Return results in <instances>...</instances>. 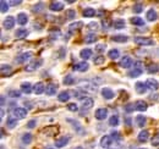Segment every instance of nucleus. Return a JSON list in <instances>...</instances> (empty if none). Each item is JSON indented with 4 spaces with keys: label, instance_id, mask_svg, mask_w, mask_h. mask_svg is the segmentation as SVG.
<instances>
[{
    "label": "nucleus",
    "instance_id": "1",
    "mask_svg": "<svg viewBox=\"0 0 159 149\" xmlns=\"http://www.w3.org/2000/svg\"><path fill=\"white\" fill-rule=\"evenodd\" d=\"M42 64H43V60H42V59H36V60H33L32 62H30V64L25 67V70H26L27 72H33V71H36L37 69H39L40 66H42Z\"/></svg>",
    "mask_w": 159,
    "mask_h": 149
},
{
    "label": "nucleus",
    "instance_id": "2",
    "mask_svg": "<svg viewBox=\"0 0 159 149\" xmlns=\"http://www.w3.org/2000/svg\"><path fill=\"white\" fill-rule=\"evenodd\" d=\"M12 116L15 119H17V120H22V119H25L27 116V110L25 108H15L12 110Z\"/></svg>",
    "mask_w": 159,
    "mask_h": 149
},
{
    "label": "nucleus",
    "instance_id": "3",
    "mask_svg": "<svg viewBox=\"0 0 159 149\" xmlns=\"http://www.w3.org/2000/svg\"><path fill=\"white\" fill-rule=\"evenodd\" d=\"M32 56H33V53H32V52H26V53L21 54L20 56H17V57L15 59V62H16V64H25V62L28 61Z\"/></svg>",
    "mask_w": 159,
    "mask_h": 149
},
{
    "label": "nucleus",
    "instance_id": "4",
    "mask_svg": "<svg viewBox=\"0 0 159 149\" xmlns=\"http://www.w3.org/2000/svg\"><path fill=\"white\" fill-rule=\"evenodd\" d=\"M135 43L137 45H153L154 42L148 37H136L135 38Z\"/></svg>",
    "mask_w": 159,
    "mask_h": 149
},
{
    "label": "nucleus",
    "instance_id": "5",
    "mask_svg": "<svg viewBox=\"0 0 159 149\" xmlns=\"http://www.w3.org/2000/svg\"><path fill=\"white\" fill-rule=\"evenodd\" d=\"M72 69H74V71H77V72H86V71H88L89 65H88V62H87V61H82V62L76 64Z\"/></svg>",
    "mask_w": 159,
    "mask_h": 149
},
{
    "label": "nucleus",
    "instance_id": "6",
    "mask_svg": "<svg viewBox=\"0 0 159 149\" xmlns=\"http://www.w3.org/2000/svg\"><path fill=\"white\" fill-rule=\"evenodd\" d=\"M146 84H147V88L151 89V91H158L159 89V82L157 81V79H154V78H149V79H147Z\"/></svg>",
    "mask_w": 159,
    "mask_h": 149
},
{
    "label": "nucleus",
    "instance_id": "7",
    "mask_svg": "<svg viewBox=\"0 0 159 149\" xmlns=\"http://www.w3.org/2000/svg\"><path fill=\"white\" fill-rule=\"evenodd\" d=\"M93 105H94V100H93L91 97L84 98V99L82 100V110H89Z\"/></svg>",
    "mask_w": 159,
    "mask_h": 149
},
{
    "label": "nucleus",
    "instance_id": "8",
    "mask_svg": "<svg viewBox=\"0 0 159 149\" xmlns=\"http://www.w3.org/2000/svg\"><path fill=\"white\" fill-rule=\"evenodd\" d=\"M119 65L121 67H124V69H129V67H131V65H132V59H131L130 56L125 55L124 57H121Z\"/></svg>",
    "mask_w": 159,
    "mask_h": 149
},
{
    "label": "nucleus",
    "instance_id": "9",
    "mask_svg": "<svg viewBox=\"0 0 159 149\" xmlns=\"http://www.w3.org/2000/svg\"><path fill=\"white\" fill-rule=\"evenodd\" d=\"M82 27H83V23H82L81 21L74 22V23H71V25L69 26V33H70V34H74L75 32L80 31V29H81Z\"/></svg>",
    "mask_w": 159,
    "mask_h": 149
},
{
    "label": "nucleus",
    "instance_id": "10",
    "mask_svg": "<svg viewBox=\"0 0 159 149\" xmlns=\"http://www.w3.org/2000/svg\"><path fill=\"white\" fill-rule=\"evenodd\" d=\"M107 116H108V110H107L105 108H100V109H98V110L96 111V114H94V117H96L97 120H99V121L105 120Z\"/></svg>",
    "mask_w": 159,
    "mask_h": 149
},
{
    "label": "nucleus",
    "instance_id": "11",
    "mask_svg": "<svg viewBox=\"0 0 159 149\" xmlns=\"http://www.w3.org/2000/svg\"><path fill=\"white\" fill-rule=\"evenodd\" d=\"M111 142H113L111 136H103L100 139V147L102 148H109L111 146Z\"/></svg>",
    "mask_w": 159,
    "mask_h": 149
},
{
    "label": "nucleus",
    "instance_id": "12",
    "mask_svg": "<svg viewBox=\"0 0 159 149\" xmlns=\"http://www.w3.org/2000/svg\"><path fill=\"white\" fill-rule=\"evenodd\" d=\"M81 89L82 91L86 89L87 92H97V86L93 83H89V82H84V84L81 83Z\"/></svg>",
    "mask_w": 159,
    "mask_h": 149
},
{
    "label": "nucleus",
    "instance_id": "13",
    "mask_svg": "<svg viewBox=\"0 0 159 149\" xmlns=\"http://www.w3.org/2000/svg\"><path fill=\"white\" fill-rule=\"evenodd\" d=\"M49 9L52 11H57L58 12V11H61L64 9V4L61 1H52L50 5H49Z\"/></svg>",
    "mask_w": 159,
    "mask_h": 149
},
{
    "label": "nucleus",
    "instance_id": "14",
    "mask_svg": "<svg viewBox=\"0 0 159 149\" xmlns=\"http://www.w3.org/2000/svg\"><path fill=\"white\" fill-rule=\"evenodd\" d=\"M58 91V86L54 83H49L45 86V94L47 95H54Z\"/></svg>",
    "mask_w": 159,
    "mask_h": 149
},
{
    "label": "nucleus",
    "instance_id": "15",
    "mask_svg": "<svg viewBox=\"0 0 159 149\" xmlns=\"http://www.w3.org/2000/svg\"><path fill=\"white\" fill-rule=\"evenodd\" d=\"M102 95H103L104 99L110 100V99H113V98L115 97V93H114L110 88H103V89H102Z\"/></svg>",
    "mask_w": 159,
    "mask_h": 149
},
{
    "label": "nucleus",
    "instance_id": "16",
    "mask_svg": "<svg viewBox=\"0 0 159 149\" xmlns=\"http://www.w3.org/2000/svg\"><path fill=\"white\" fill-rule=\"evenodd\" d=\"M14 26H15V19L12 16H7L4 20V28L11 29V28H14Z\"/></svg>",
    "mask_w": 159,
    "mask_h": 149
},
{
    "label": "nucleus",
    "instance_id": "17",
    "mask_svg": "<svg viewBox=\"0 0 159 149\" xmlns=\"http://www.w3.org/2000/svg\"><path fill=\"white\" fill-rule=\"evenodd\" d=\"M135 89H136V92L139 94H144L147 92V84L146 83H143V82H137L136 84H135Z\"/></svg>",
    "mask_w": 159,
    "mask_h": 149
},
{
    "label": "nucleus",
    "instance_id": "18",
    "mask_svg": "<svg viewBox=\"0 0 159 149\" xmlns=\"http://www.w3.org/2000/svg\"><path fill=\"white\" fill-rule=\"evenodd\" d=\"M69 141H70V137H67V136L66 137H61V138L55 141V147L57 148H62L69 143Z\"/></svg>",
    "mask_w": 159,
    "mask_h": 149
},
{
    "label": "nucleus",
    "instance_id": "19",
    "mask_svg": "<svg viewBox=\"0 0 159 149\" xmlns=\"http://www.w3.org/2000/svg\"><path fill=\"white\" fill-rule=\"evenodd\" d=\"M147 108H148V105H147V103L144 100H137V102H135V109L136 110H139V111H146Z\"/></svg>",
    "mask_w": 159,
    "mask_h": 149
},
{
    "label": "nucleus",
    "instance_id": "20",
    "mask_svg": "<svg viewBox=\"0 0 159 149\" xmlns=\"http://www.w3.org/2000/svg\"><path fill=\"white\" fill-rule=\"evenodd\" d=\"M137 138H139V141L141 142V143H146V142L149 139V132H148L147 130L141 131Z\"/></svg>",
    "mask_w": 159,
    "mask_h": 149
},
{
    "label": "nucleus",
    "instance_id": "21",
    "mask_svg": "<svg viewBox=\"0 0 159 149\" xmlns=\"http://www.w3.org/2000/svg\"><path fill=\"white\" fill-rule=\"evenodd\" d=\"M146 19L148 20V21H151V22L156 21V20L158 19L157 11H156L154 9H151V10H148V11H147V15H146Z\"/></svg>",
    "mask_w": 159,
    "mask_h": 149
},
{
    "label": "nucleus",
    "instance_id": "22",
    "mask_svg": "<svg viewBox=\"0 0 159 149\" xmlns=\"http://www.w3.org/2000/svg\"><path fill=\"white\" fill-rule=\"evenodd\" d=\"M17 23L21 25V26H25L27 22H28V16L25 14V12H20L19 15H17Z\"/></svg>",
    "mask_w": 159,
    "mask_h": 149
},
{
    "label": "nucleus",
    "instance_id": "23",
    "mask_svg": "<svg viewBox=\"0 0 159 149\" xmlns=\"http://www.w3.org/2000/svg\"><path fill=\"white\" fill-rule=\"evenodd\" d=\"M21 91H22L25 94H30L32 91H33V87L31 86L30 82H23V83L21 84Z\"/></svg>",
    "mask_w": 159,
    "mask_h": 149
},
{
    "label": "nucleus",
    "instance_id": "24",
    "mask_svg": "<svg viewBox=\"0 0 159 149\" xmlns=\"http://www.w3.org/2000/svg\"><path fill=\"white\" fill-rule=\"evenodd\" d=\"M80 56L83 59V61H86V60L92 57V50L91 49H82L80 52Z\"/></svg>",
    "mask_w": 159,
    "mask_h": 149
},
{
    "label": "nucleus",
    "instance_id": "25",
    "mask_svg": "<svg viewBox=\"0 0 159 149\" xmlns=\"http://www.w3.org/2000/svg\"><path fill=\"white\" fill-rule=\"evenodd\" d=\"M33 92L36 94H42L43 92H45V86L42 83V82H38L33 86Z\"/></svg>",
    "mask_w": 159,
    "mask_h": 149
},
{
    "label": "nucleus",
    "instance_id": "26",
    "mask_svg": "<svg viewBox=\"0 0 159 149\" xmlns=\"http://www.w3.org/2000/svg\"><path fill=\"white\" fill-rule=\"evenodd\" d=\"M71 97H70V93L67 92V91H64V92H60L59 95H58V100L61 102V103H65V102H69V99H70Z\"/></svg>",
    "mask_w": 159,
    "mask_h": 149
},
{
    "label": "nucleus",
    "instance_id": "27",
    "mask_svg": "<svg viewBox=\"0 0 159 149\" xmlns=\"http://www.w3.org/2000/svg\"><path fill=\"white\" fill-rule=\"evenodd\" d=\"M28 36V31L26 28H19L16 32H15V37L19 38V39H23Z\"/></svg>",
    "mask_w": 159,
    "mask_h": 149
},
{
    "label": "nucleus",
    "instance_id": "28",
    "mask_svg": "<svg viewBox=\"0 0 159 149\" xmlns=\"http://www.w3.org/2000/svg\"><path fill=\"white\" fill-rule=\"evenodd\" d=\"M142 72H143V70H142V69H139V67H134V70L129 71L127 76H129V77H131V78H136V77L141 76V74H142Z\"/></svg>",
    "mask_w": 159,
    "mask_h": 149
},
{
    "label": "nucleus",
    "instance_id": "29",
    "mask_svg": "<svg viewBox=\"0 0 159 149\" xmlns=\"http://www.w3.org/2000/svg\"><path fill=\"white\" fill-rule=\"evenodd\" d=\"M125 20L122 19H116L114 22H113V26H114V28L115 29H122V28H125Z\"/></svg>",
    "mask_w": 159,
    "mask_h": 149
},
{
    "label": "nucleus",
    "instance_id": "30",
    "mask_svg": "<svg viewBox=\"0 0 159 149\" xmlns=\"http://www.w3.org/2000/svg\"><path fill=\"white\" fill-rule=\"evenodd\" d=\"M113 42H116V43H126L129 40L127 36H121V34H116V36H113L111 37Z\"/></svg>",
    "mask_w": 159,
    "mask_h": 149
},
{
    "label": "nucleus",
    "instance_id": "31",
    "mask_svg": "<svg viewBox=\"0 0 159 149\" xmlns=\"http://www.w3.org/2000/svg\"><path fill=\"white\" fill-rule=\"evenodd\" d=\"M62 83L65 86H72L75 83V77H72L71 74H66L64 77V79H62Z\"/></svg>",
    "mask_w": 159,
    "mask_h": 149
},
{
    "label": "nucleus",
    "instance_id": "32",
    "mask_svg": "<svg viewBox=\"0 0 159 149\" xmlns=\"http://www.w3.org/2000/svg\"><path fill=\"white\" fill-rule=\"evenodd\" d=\"M1 74L2 76H9V74H11L12 72V69H11V66L10 65H5V64H2L1 65Z\"/></svg>",
    "mask_w": 159,
    "mask_h": 149
},
{
    "label": "nucleus",
    "instance_id": "33",
    "mask_svg": "<svg viewBox=\"0 0 159 149\" xmlns=\"http://www.w3.org/2000/svg\"><path fill=\"white\" fill-rule=\"evenodd\" d=\"M6 126H7L9 129L16 127V126H17V119H15L14 116H10V117L7 119V121H6Z\"/></svg>",
    "mask_w": 159,
    "mask_h": 149
},
{
    "label": "nucleus",
    "instance_id": "34",
    "mask_svg": "<svg viewBox=\"0 0 159 149\" xmlns=\"http://www.w3.org/2000/svg\"><path fill=\"white\" fill-rule=\"evenodd\" d=\"M147 72H148V74H151L159 72V65L158 64H151V65L147 67Z\"/></svg>",
    "mask_w": 159,
    "mask_h": 149
},
{
    "label": "nucleus",
    "instance_id": "35",
    "mask_svg": "<svg viewBox=\"0 0 159 149\" xmlns=\"http://www.w3.org/2000/svg\"><path fill=\"white\" fill-rule=\"evenodd\" d=\"M146 122H147V119H146L143 115L136 116V125H137L139 127H143V126L146 125Z\"/></svg>",
    "mask_w": 159,
    "mask_h": 149
},
{
    "label": "nucleus",
    "instance_id": "36",
    "mask_svg": "<svg viewBox=\"0 0 159 149\" xmlns=\"http://www.w3.org/2000/svg\"><path fill=\"white\" fill-rule=\"evenodd\" d=\"M97 39H98V37H97L94 33H91V34H87V36L84 37V42H86L87 44H91V43L97 42Z\"/></svg>",
    "mask_w": 159,
    "mask_h": 149
},
{
    "label": "nucleus",
    "instance_id": "37",
    "mask_svg": "<svg viewBox=\"0 0 159 149\" xmlns=\"http://www.w3.org/2000/svg\"><path fill=\"white\" fill-rule=\"evenodd\" d=\"M96 15V10L92 9V7H87L83 10V16L84 17H93Z\"/></svg>",
    "mask_w": 159,
    "mask_h": 149
},
{
    "label": "nucleus",
    "instance_id": "38",
    "mask_svg": "<svg viewBox=\"0 0 159 149\" xmlns=\"http://www.w3.org/2000/svg\"><path fill=\"white\" fill-rule=\"evenodd\" d=\"M22 143H25V144H30L31 142H32V139H33V137H32V134L31 133H25V134H22Z\"/></svg>",
    "mask_w": 159,
    "mask_h": 149
},
{
    "label": "nucleus",
    "instance_id": "39",
    "mask_svg": "<svg viewBox=\"0 0 159 149\" xmlns=\"http://www.w3.org/2000/svg\"><path fill=\"white\" fill-rule=\"evenodd\" d=\"M108 56H109L110 59H113V60H116V59L120 56V52L118 50V49H111V50H109Z\"/></svg>",
    "mask_w": 159,
    "mask_h": 149
},
{
    "label": "nucleus",
    "instance_id": "40",
    "mask_svg": "<svg viewBox=\"0 0 159 149\" xmlns=\"http://www.w3.org/2000/svg\"><path fill=\"white\" fill-rule=\"evenodd\" d=\"M109 125L113 126V127L118 126V125H119V116H118V115H113V116L109 119Z\"/></svg>",
    "mask_w": 159,
    "mask_h": 149
},
{
    "label": "nucleus",
    "instance_id": "41",
    "mask_svg": "<svg viewBox=\"0 0 159 149\" xmlns=\"http://www.w3.org/2000/svg\"><path fill=\"white\" fill-rule=\"evenodd\" d=\"M130 22L132 25H135V26H143L144 25V21H143V19H141V17H132V19L130 20Z\"/></svg>",
    "mask_w": 159,
    "mask_h": 149
},
{
    "label": "nucleus",
    "instance_id": "42",
    "mask_svg": "<svg viewBox=\"0 0 159 149\" xmlns=\"http://www.w3.org/2000/svg\"><path fill=\"white\" fill-rule=\"evenodd\" d=\"M9 5H10V4H9L7 1L1 0V1H0V11H1L2 14H4V12H6V11L9 10Z\"/></svg>",
    "mask_w": 159,
    "mask_h": 149
},
{
    "label": "nucleus",
    "instance_id": "43",
    "mask_svg": "<svg viewBox=\"0 0 159 149\" xmlns=\"http://www.w3.org/2000/svg\"><path fill=\"white\" fill-rule=\"evenodd\" d=\"M104 61H105V59H104V56L103 55H98V56H94V57H93V62H94V65H102V64H104Z\"/></svg>",
    "mask_w": 159,
    "mask_h": 149
},
{
    "label": "nucleus",
    "instance_id": "44",
    "mask_svg": "<svg viewBox=\"0 0 159 149\" xmlns=\"http://www.w3.org/2000/svg\"><path fill=\"white\" fill-rule=\"evenodd\" d=\"M132 10H134V12L139 14V12H142V11H143V5H142L141 2H137V4H135V5H134Z\"/></svg>",
    "mask_w": 159,
    "mask_h": 149
},
{
    "label": "nucleus",
    "instance_id": "45",
    "mask_svg": "<svg viewBox=\"0 0 159 149\" xmlns=\"http://www.w3.org/2000/svg\"><path fill=\"white\" fill-rule=\"evenodd\" d=\"M75 17H76V11L75 10H71L70 9V10L66 11V19L67 20H74Z\"/></svg>",
    "mask_w": 159,
    "mask_h": 149
},
{
    "label": "nucleus",
    "instance_id": "46",
    "mask_svg": "<svg viewBox=\"0 0 159 149\" xmlns=\"http://www.w3.org/2000/svg\"><path fill=\"white\" fill-rule=\"evenodd\" d=\"M67 110H69V111L76 112V111H79V106H77V104H75V103H70V104L67 105Z\"/></svg>",
    "mask_w": 159,
    "mask_h": 149
},
{
    "label": "nucleus",
    "instance_id": "47",
    "mask_svg": "<svg viewBox=\"0 0 159 149\" xmlns=\"http://www.w3.org/2000/svg\"><path fill=\"white\" fill-rule=\"evenodd\" d=\"M152 146H154V147H158L159 146V132L156 136H153V138H152Z\"/></svg>",
    "mask_w": 159,
    "mask_h": 149
},
{
    "label": "nucleus",
    "instance_id": "48",
    "mask_svg": "<svg viewBox=\"0 0 159 149\" xmlns=\"http://www.w3.org/2000/svg\"><path fill=\"white\" fill-rule=\"evenodd\" d=\"M43 11V4L42 2H38L37 5H34V7H33V12H42Z\"/></svg>",
    "mask_w": 159,
    "mask_h": 149
},
{
    "label": "nucleus",
    "instance_id": "49",
    "mask_svg": "<svg viewBox=\"0 0 159 149\" xmlns=\"http://www.w3.org/2000/svg\"><path fill=\"white\" fill-rule=\"evenodd\" d=\"M9 97H11V98H20L21 97V93L19 91H10L9 93H7Z\"/></svg>",
    "mask_w": 159,
    "mask_h": 149
},
{
    "label": "nucleus",
    "instance_id": "50",
    "mask_svg": "<svg viewBox=\"0 0 159 149\" xmlns=\"http://www.w3.org/2000/svg\"><path fill=\"white\" fill-rule=\"evenodd\" d=\"M105 48H107L105 44H98V45L96 47V52H97V53H104V52H105Z\"/></svg>",
    "mask_w": 159,
    "mask_h": 149
},
{
    "label": "nucleus",
    "instance_id": "51",
    "mask_svg": "<svg viewBox=\"0 0 159 149\" xmlns=\"http://www.w3.org/2000/svg\"><path fill=\"white\" fill-rule=\"evenodd\" d=\"M102 25H103V27H104L105 29H109V28H110V26H111L113 23H110L107 19H103L102 20Z\"/></svg>",
    "mask_w": 159,
    "mask_h": 149
},
{
    "label": "nucleus",
    "instance_id": "52",
    "mask_svg": "<svg viewBox=\"0 0 159 149\" xmlns=\"http://www.w3.org/2000/svg\"><path fill=\"white\" fill-rule=\"evenodd\" d=\"M88 28L92 29V31H97V29H98V23H97V22H91V23L88 25Z\"/></svg>",
    "mask_w": 159,
    "mask_h": 149
},
{
    "label": "nucleus",
    "instance_id": "53",
    "mask_svg": "<svg viewBox=\"0 0 159 149\" xmlns=\"http://www.w3.org/2000/svg\"><path fill=\"white\" fill-rule=\"evenodd\" d=\"M134 109H135V104H127V105L125 106V111L126 112L134 111Z\"/></svg>",
    "mask_w": 159,
    "mask_h": 149
},
{
    "label": "nucleus",
    "instance_id": "54",
    "mask_svg": "<svg viewBox=\"0 0 159 149\" xmlns=\"http://www.w3.org/2000/svg\"><path fill=\"white\" fill-rule=\"evenodd\" d=\"M36 125H37V121L36 120H31V121H28L27 127L28 129H33V127H36Z\"/></svg>",
    "mask_w": 159,
    "mask_h": 149
},
{
    "label": "nucleus",
    "instance_id": "55",
    "mask_svg": "<svg viewBox=\"0 0 159 149\" xmlns=\"http://www.w3.org/2000/svg\"><path fill=\"white\" fill-rule=\"evenodd\" d=\"M111 138H114V139H120V133L119 132H113V133H111Z\"/></svg>",
    "mask_w": 159,
    "mask_h": 149
},
{
    "label": "nucleus",
    "instance_id": "56",
    "mask_svg": "<svg viewBox=\"0 0 159 149\" xmlns=\"http://www.w3.org/2000/svg\"><path fill=\"white\" fill-rule=\"evenodd\" d=\"M22 1H20V0H17V1H9V4L10 5H12V6H17V5H20Z\"/></svg>",
    "mask_w": 159,
    "mask_h": 149
},
{
    "label": "nucleus",
    "instance_id": "57",
    "mask_svg": "<svg viewBox=\"0 0 159 149\" xmlns=\"http://www.w3.org/2000/svg\"><path fill=\"white\" fill-rule=\"evenodd\" d=\"M135 67L142 69V67H143V62H141V61H137V62H135ZM142 70H143V69H142Z\"/></svg>",
    "mask_w": 159,
    "mask_h": 149
},
{
    "label": "nucleus",
    "instance_id": "58",
    "mask_svg": "<svg viewBox=\"0 0 159 149\" xmlns=\"http://www.w3.org/2000/svg\"><path fill=\"white\" fill-rule=\"evenodd\" d=\"M4 105H5V97L1 95V106H4Z\"/></svg>",
    "mask_w": 159,
    "mask_h": 149
},
{
    "label": "nucleus",
    "instance_id": "59",
    "mask_svg": "<svg viewBox=\"0 0 159 149\" xmlns=\"http://www.w3.org/2000/svg\"><path fill=\"white\" fill-rule=\"evenodd\" d=\"M75 149H83L82 146H77V147H75Z\"/></svg>",
    "mask_w": 159,
    "mask_h": 149
},
{
    "label": "nucleus",
    "instance_id": "60",
    "mask_svg": "<svg viewBox=\"0 0 159 149\" xmlns=\"http://www.w3.org/2000/svg\"><path fill=\"white\" fill-rule=\"evenodd\" d=\"M47 149H53V148H47Z\"/></svg>",
    "mask_w": 159,
    "mask_h": 149
},
{
    "label": "nucleus",
    "instance_id": "61",
    "mask_svg": "<svg viewBox=\"0 0 159 149\" xmlns=\"http://www.w3.org/2000/svg\"><path fill=\"white\" fill-rule=\"evenodd\" d=\"M141 149H144V148H141Z\"/></svg>",
    "mask_w": 159,
    "mask_h": 149
}]
</instances>
